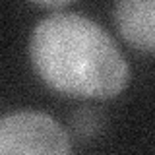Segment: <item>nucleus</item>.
I'll use <instances>...</instances> for the list:
<instances>
[{
  "label": "nucleus",
  "instance_id": "1",
  "mask_svg": "<svg viewBox=\"0 0 155 155\" xmlns=\"http://www.w3.org/2000/svg\"><path fill=\"white\" fill-rule=\"evenodd\" d=\"M29 58L54 91L80 99H113L126 89L130 66L105 27L80 12H52L33 27Z\"/></svg>",
  "mask_w": 155,
  "mask_h": 155
},
{
  "label": "nucleus",
  "instance_id": "2",
  "mask_svg": "<svg viewBox=\"0 0 155 155\" xmlns=\"http://www.w3.org/2000/svg\"><path fill=\"white\" fill-rule=\"evenodd\" d=\"M0 155H72L70 134L41 110L0 114Z\"/></svg>",
  "mask_w": 155,
  "mask_h": 155
},
{
  "label": "nucleus",
  "instance_id": "3",
  "mask_svg": "<svg viewBox=\"0 0 155 155\" xmlns=\"http://www.w3.org/2000/svg\"><path fill=\"white\" fill-rule=\"evenodd\" d=\"M116 29L124 41L143 52L155 48V2L153 0H118L113 8Z\"/></svg>",
  "mask_w": 155,
  "mask_h": 155
},
{
  "label": "nucleus",
  "instance_id": "4",
  "mask_svg": "<svg viewBox=\"0 0 155 155\" xmlns=\"http://www.w3.org/2000/svg\"><path fill=\"white\" fill-rule=\"evenodd\" d=\"M70 124L76 136H80L84 140H91L103 128V114L99 110L91 109V107H81L80 110H76L72 114Z\"/></svg>",
  "mask_w": 155,
  "mask_h": 155
},
{
  "label": "nucleus",
  "instance_id": "5",
  "mask_svg": "<svg viewBox=\"0 0 155 155\" xmlns=\"http://www.w3.org/2000/svg\"><path fill=\"white\" fill-rule=\"evenodd\" d=\"M37 6H41V8H51V10H64L70 6V2L68 0H56V2H37Z\"/></svg>",
  "mask_w": 155,
  "mask_h": 155
}]
</instances>
